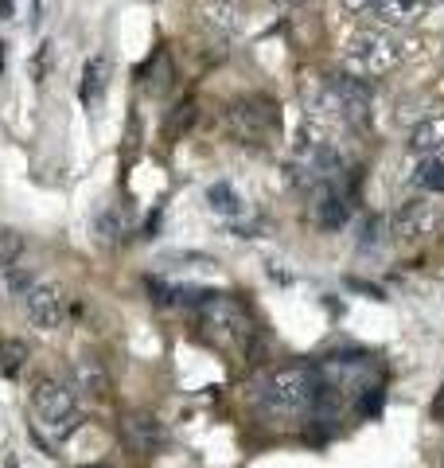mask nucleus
I'll use <instances>...</instances> for the list:
<instances>
[{"instance_id": "1", "label": "nucleus", "mask_w": 444, "mask_h": 468, "mask_svg": "<svg viewBox=\"0 0 444 468\" xmlns=\"http://www.w3.org/2000/svg\"><path fill=\"white\" fill-rule=\"evenodd\" d=\"M196 328L222 356H249L258 347V324L246 301L234 292H211L203 304H196Z\"/></svg>"}, {"instance_id": "2", "label": "nucleus", "mask_w": 444, "mask_h": 468, "mask_svg": "<svg viewBox=\"0 0 444 468\" xmlns=\"http://www.w3.org/2000/svg\"><path fill=\"white\" fill-rule=\"evenodd\" d=\"M323 387L316 375V363H285V367L270 371L258 383V406L270 410L277 418H304L320 410Z\"/></svg>"}, {"instance_id": "3", "label": "nucleus", "mask_w": 444, "mask_h": 468, "mask_svg": "<svg viewBox=\"0 0 444 468\" xmlns=\"http://www.w3.org/2000/svg\"><path fill=\"white\" fill-rule=\"evenodd\" d=\"M32 418H36V430L48 433V441H67L82 421L79 394L63 378H39L32 387Z\"/></svg>"}, {"instance_id": "4", "label": "nucleus", "mask_w": 444, "mask_h": 468, "mask_svg": "<svg viewBox=\"0 0 444 468\" xmlns=\"http://www.w3.org/2000/svg\"><path fill=\"white\" fill-rule=\"evenodd\" d=\"M344 63L347 75L354 79H378L402 63V43L382 27H366V32H354L344 48Z\"/></svg>"}, {"instance_id": "5", "label": "nucleus", "mask_w": 444, "mask_h": 468, "mask_svg": "<svg viewBox=\"0 0 444 468\" xmlns=\"http://www.w3.org/2000/svg\"><path fill=\"white\" fill-rule=\"evenodd\" d=\"M323 399H354L359 402L363 394L378 390V367L363 356H328L323 363H316Z\"/></svg>"}, {"instance_id": "6", "label": "nucleus", "mask_w": 444, "mask_h": 468, "mask_svg": "<svg viewBox=\"0 0 444 468\" xmlns=\"http://www.w3.org/2000/svg\"><path fill=\"white\" fill-rule=\"evenodd\" d=\"M227 125L242 144H270L280 133V106L270 94H246L230 101Z\"/></svg>"}, {"instance_id": "7", "label": "nucleus", "mask_w": 444, "mask_h": 468, "mask_svg": "<svg viewBox=\"0 0 444 468\" xmlns=\"http://www.w3.org/2000/svg\"><path fill=\"white\" fill-rule=\"evenodd\" d=\"M323 110L347 129H366L370 125V90L354 75H328L323 82Z\"/></svg>"}, {"instance_id": "8", "label": "nucleus", "mask_w": 444, "mask_h": 468, "mask_svg": "<svg viewBox=\"0 0 444 468\" xmlns=\"http://www.w3.org/2000/svg\"><path fill=\"white\" fill-rule=\"evenodd\" d=\"M67 289L55 285V282H36L27 285V316H32V324L43 328V332H55L67 324Z\"/></svg>"}, {"instance_id": "9", "label": "nucleus", "mask_w": 444, "mask_h": 468, "mask_svg": "<svg viewBox=\"0 0 444 468\" xmlns=\"http://www.w3.org/2000/svg\"><path fill=\"white\" fill-rule=\"evenodd\" d=\"M440 227V207L433 199H409L390 215V234L397 242H418L428 239Z\"/></svg>"}, {"instance_id": "10", "label": "nucleus", "mask_w": 444, "mask_h": 468, "mask_svg": "<svg viewBox=\"0 0 444 468\" xmlns=\"http://www.w3.org/2000/svg\"><path fill=\"white\" fill-rule=\"evenodd\" d=\"M117 430H122V441L129 452H137V457H148V452H156L160 449V426H156V418H148V414H125L122 421H117Z\"/></svg>"}, {"instance_id": "11", "label": "nucleus", "mask_w": 444, "mask_h": 468, "mask_svg": "<svg viewBox=\"0 0 444 468\" xmlns=\"http://www.w3.org/2000/svg\"><path fill=\"white\" fill-rule=\"evenodd\" d=\"M316 203H312V218L320 230H339L351 218V196L344 192V187H320V192H312Z\"/></svg>"}, {"instance_id": "12", "label": "nucleus", "mask_w": 444, "mask_h": 468, "mask_svg": "<svg viewBox=\"0 0 444 468\" xmlns=\"http://www.w3.org/2000/svg\"><path fill=\"white\" fill-rule=\"evenodd\" d=\"M110 90V58L106 55H90L86 58V70H82V79H79V98H82V106L86 110H98L101 106V94Z\"/></svg>"}, {"instance_id": "13", "label": "nucleus", "mask_w": 444, "mask_h": 468, "mask_svg": "<svg viewBox=\"0 0 444 468\" xmlns=\"http://www.w3.org/2000/svg\"><path fill=\"white\" fill-rule=\"evenodd\" d=\"M409 153L421 160H444V117H425L409 133Z\"/></svg>"}, {"instance_id": "14", "label": "nucleus", "mask_w": 444, "mask_h": 468, "mask_svg": "<svg viewBox=\"0 0 444 468\" xmlns=\"http://www.w3.org/2000/svg\"><path fill=\"white\" fill-rule=\"evenodd\" d=\"M425 8H428V0H375V16L382 27H409V24H418L425 16Z\"/></svg>"}, {"instance_id": "15", "label": "nucleus", "mask_w": 444, "mask_h": 468, "mask_svg": "<svg viewBox=\"0 0 444 468\" xmlns=\"http://www.w3.org/2000/svg\"><path fill=\"white\" fill-rule=\"evenodd\" d=\"M206 207H211L215 215H222V218H242L246 215V203L230 184H211L206 187Z\"/></svg>"}, {"instance_id": "16", "label": "nucleus", "mask_w": 444, "mask_h": 468, "mask_svg": "<svg viewBox=\"0 0 444 468\" xmlns=\"http://www.w3.org/2000/svg\"><path fill=\"white\" fill-rule=\"evenodd\" d=\"M74 394H101L106 390V375L94 359H79V367H74Z\"/></svg>"}, {"instance_id": "17", "label": "nucleus", "mask_w": 444, "mask_h": 468, "mask_svg": "<svg viewBox=\"0 0 444 468\" xmlns=\"http://www.w3.org/2000/svg\"><path fill=\"white\" fill-rule=\"evenodd\" d=\"M27 363V344L24 340H0V375L16 378Z\"/></svg>"}, {"instance_id": "18", "label": "nucleus", "mask_w": 444, "mask_h": 468, "mask_svg": "<svg viewBox=\"0 0 444 468\" xmlns=\"http://www.w3.org/2000/svg\"><path fill=\"white\" fill-rule=\"evenodd\" d=\"M94 227H98V239H101V242H110V246H117V242L125 239V215L117 211V207H106V211H101Z\"/></svg>"}, {"instance_id": "19", "label": "nucleus", "mask_w": 444, "mask_h": 468, "mask_svg": "<svg viewBox=\"0 0 444 468\" xmlns=\"http://www.w3.org/2000/svg\"><path fill=\"white\" fill-rule=\"evenodd\" d=\"M20 250H24V239H20V230H12V227H0V270H12V266H16Z\"/></svg>"}, {"instance_id": "20", "label": "nucleus", "mask_w": 444, "mask_h": 468, "mask_svg": "<svg viewBox=\"0 0 444 468\" xmlns=\"http://www.w3.org/2000/svg\"><path fill=\"white\" fill-rule=\"evenodd\" d=\"M418 184L425 187V192H444V160H421Z\"/></svg>"}, {"instance_id": "21", "label": "nucleus", "mask_w": 444, "mask_h": 468, "mask_svg": "<svg viewBox=\"0 0 444 468\" xmlns=\"http://www.w3.org/2000/svg\"><path fill=\"white\" fill-rule=\"evenodd\" d=\"M344 8L351 12V16H363V12L375 8V0H344Z\"/></svg>"}, {"instance_id": "22", "label": "nucleus", "mask_w": 444, "mask_h": 468, "mask_svg": "<svg viewBox=\"0 0 444 468\" xmlns=\"http://www.w3.org/2000/svg\"><path fill=\"white\" fill-rule=\"evenodd\" d=\"M433 410H437V418H444V387H440V394H437V406H433Z\"/></svg>"}, {"instance_id": "23", "label": "nucleus", "mask_w": 444, "mask_h": 468, "mask_svg": "<svg viewBox=\"0 0 444 468\" xmlns=\"http://www.w3.org/2000/svg\"><path fill=\"white\" fill-rule=\"evenodd\" d=\"M12 12V0H0V16H8Z\"/></svg>"}, {"instance_id": "24", "label": "nucleus", "mask_w": 444, "mask_h": 468, "mask_svg": "<svg viewBox=\"0 0 444 468\" xmlns=\"http://www.w3.org/2000/svg\"><path fill=\"white\" fill-rule=\"evenodd\" d=\"M82 468H110V464H82Z\"/></svg>"}, {"instance_id": "25", "label": "nucleus", "mask_w": 444, "mask_h": 468, "mask_svg": "<svg viewBox=\"0 0 444 468\" xmlns=\"http://www.w3.org/2000/svg\"><path fill=\"white\" fill-rule=\"evenodd\" d=\"M280 5H301V0H280Z\"/></svg>"}]
</instances>
